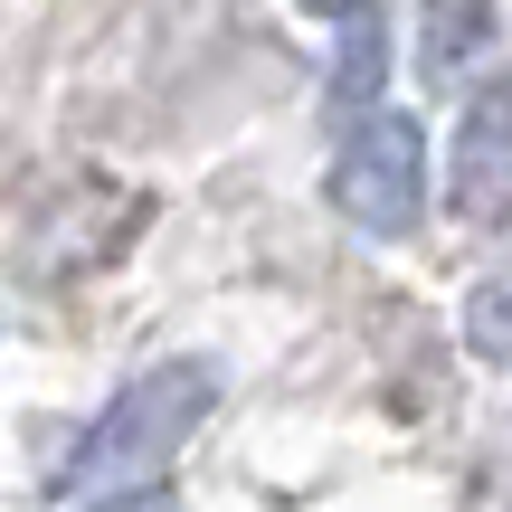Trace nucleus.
Listing matches in <instances>:
<instances>
[{"label": "nucleus", "mask_w": 512, "mask_h": 512, "mask_svg": "<svg viewBox=\"0 0 512 512\" xmlns=\"http://www.w3.org/2000/svg\"><path fill=\"white\" fill-rule=\"evenodd\" d=\"M465 351L512 361V256H503V266H484L475 285H465Z\"/></svg>", "instance_id": "nucleus-5"}, {"label": "nucleus", "mask_w": 512, "mask_h": 512, "mask_svg": "<svg viewBox=\"0 0 512 512\" xmlns=\"http://www.w3.org/2000/svg\"><path fill=\"white\" fill-rule=\"evenodd\" d=\"M446 200L475 228H512V86H484L446 143Z\"/></svg>", "instance_id": "nucleus-3"}, {"label": "nucleus", "mask_w": 512, "mask_h": 512, "mask_svg": "<svg viewBox=\"0 0 512 512\" xmlns=\"http://www.w3.org/2000/svg\"><path fill=\"white\" fill-rule=\"evenodd\" d=\"M332 95H342V105H370V95H380V19H370V0L351 10V48H342V67H332Z\"/></svg>", "instance_id": "nucleus-6"}, {"label": "nucleus", "mask_w": 512, "mask_h": 512, "mask_svg": "<svg viewBox=\"0 0 512 512\" xmlns=\"http://www.w3.org/2000/svg\"><path fill=\"white\" fill-rule=\"evenodd\" d=\"M209 408H219V370H209V361H152V370H133V380L86 418V437L67 446L57 494H114V484H143L152 465H171L190 437H200Z\"/></svg>", "instance_id": "nucleus-1"}, {"label": "nucleus", "mask_w": 512, "mask_h": 512, "mask_svg": "<svg viewBox=\"0 0 512 512\" xmlns=\"http://www.w3.org/2000/svg\"><path fill=\"white\" fill-rule=\"evenodd\" d=\"M95 512H181V494H162V484H114Z\"/></svg>", "instance_id": "nucleus-7"}, {"label": "nucleus", "mask_w": 512, "mask_h": 512, "mask_svg": "<svg viewBox=\"0 0 512 512\" xmlns=\"http://www.w3.org/2000/svg\"><path fill=\"white\" fill-rule=\"evenodd\" d=\"M323 190L361 238H408L418 209H427V133L408 114H389V105H361V124L342 133Z\"/></svg>", "instance_id": "nucleus-2"}, {"label": "nucleus", "mask_w": 512, "mask_h": 512, "mask_svg": "<svg viewBox=\"0 0 512 512\" xmlns=\"http://www.w3.org/2000/svg\"><path fill=\"white\" fill-rule=\"evenodd\" d=\"M494 48V0H418V57L427 76H475Z\"/></svg>", "instance_id": "nucleus-4"}, {"label": "nucleus", "mask_w": 512, "mask_h": 512, "mask_svg": "<svg viewBox=\"0 0 512 512\" xmlns=\"http://www.w3.org/2000/svg\"><path fill=\"white\" fill-rule=\"evenodd\" d=\"M304 10H313V19H351L361 0H304Z\"/></svg>", "instance_id": "nucleus-8"}]
</instances>
